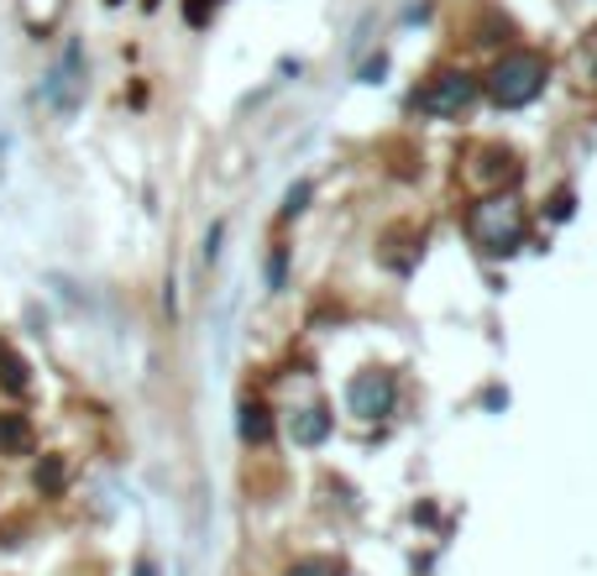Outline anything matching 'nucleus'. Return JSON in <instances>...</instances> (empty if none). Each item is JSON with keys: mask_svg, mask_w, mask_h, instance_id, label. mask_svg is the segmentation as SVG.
<instances>
[{"mask_svg": "<svg viewBox=\"0 0 597 576\" xmlns=\"http://www.w3.org/2000/svg\"><path fill=\"white\" fill-rule=\"evenodd\" d=\"M545 90V63L535 59V53H509V59L498 63L493 74H488V95L498 100V105H530V100Z\"/></svg>", "mask_w": 597, "mask_h": 576, "instance_id": "1", "label": "nucleus"}, {"mask_svg": "<svg viewBox=\"0 0 597 576\" xmlns=\"http://www.w3.org/2000/svg\"><path fill=\"white\" fill-rule=\"evenodd\" d=\"M472 231H478L482 247L514 252L519 241H524V210H519L514 199H488V205H478V216H472Z\"/></svg>", "mask_w": 597, "mask_h": 576, "instance_id": "2", "label": "nucleus"}, {"mask_svg": "<svg viewBox=\"0 0 597 576\" xmlns=\"http://www.w3.org/2000/svg\"><path fill=\"white\" fill-rule=\"evenodd\" d=\"M472 95H478V80H467V74H440V80L419 95V105L436 111V116H457V111L472 105Z\"/></svg>", "mask_w": 597, "mask_h": 576, "instance_id": "3", "label": "nucleus"}, {"mask_svg": "<svg viewBox=\"0 0 597 576\" xmlns=\"http://www.w3.org/2000/svg\"><path fill=\"white\" fill-rule=\"evenodd\" d=\"M346 398H352V409H357V415L383 419L388 409H394V378H388V373H362Z\"/></svg>", "mask_w": 597, "mask_h": 576, "instance_id": "4", "label": "nucleus"}, {"mask_svg": "<svg viewBox=\"0 0 597 576\" xmlns=\"http://www.w3.org/2000/svg\"><path fill=\"white\" fill-rule=\"evenodd\" d=\"M53 100H59L63 111L80 105V48H69V59L59 63V74H53Z\"/></svg>", "mask_w": 597, "mask_h": 576, "instance_id": "5", "label": "nucleus"}, {"mask_svg": "<svg viewBox=\"0 0 597 576\" xmlns=\"http://www.w3.org/2000/svg\"><path fill=\"white\" fill-rule=\"evenodd\" d=\"M27 446H32V430H27V419H21V415H0V451L21 457Z\"/></svg>", "mask_w": 597, "mask_h": 576, "instance_id": "6", "label": "nucleus"}, {"mask_svg": "<svg viewBox=\"0 0 597 576\" xmlns=\"http://www.w3.org/2000/svg\"><path fill=\"white\" fill-rule=\"evenodd\" d=\"M268 430H273V425H268V409H262V404H247V409H241V436L268 440Z\"/></svg>", "mask_w": 597, "mask_h": 576, "instance_id": "7", "label": "nucleus"}, {"mask_svg": "<svg viewBox=\"0 0 597 576\" xmlns=\"http://www.w3.org/2000/svg\"><path fill=\"white\" fill-rule=\"evenodd\" d=\"M325 430H331V419H325V409H304V419L294 425V436L310 446V440H325Z\"/></svg>", "mask_w": 597, "mask_h": 576, "instance_id": "8", "label": "nucleus"}, {"mask_svg": "<svg viewBox=\"0 0 597 576\" xmlns=\"http://www.w3.org/2000/svg\"><path fill=\"white\" fill-rule=\"evenodd\" d=\"M509 174H514V168H509V153H488V158H478V179L482 184H493V179H509Z\"/></svg>", "mask_w": 597, "mask_h": 576, "instance_id": "9", "label": "nucleus"}, {"mask_svg": "<svg viewBox=\"0 0 597 576\" xmlns=\"http://www.w3.org/2000/svg\"><path fill=\"white\" fill-rule=\"evenodd\" d=\"M38 488H42V493H59V488H63V467H59V461H42V467H38Z\"/></svg>", "mask_w": 597, "mask_h": 576, "instance_id": "10", "label": "nucleus"}, {"mask_svg": "<svg viewBox=\"0 0 597 576\" xmlns=\"http://www.w3.org/2000/svg\"><path fill=\"white\" fill-rule=\"evenodd\" d=\"M220 0H184V17L195 21V27H205V21H210V11H216Z\"/></svg>", "mask_w": 597, "mask_h": 576, "instance_id": "11", "label": "nucleus"}, {"mask_svg": "<svg viewBox=\"0 0 597 576\" xmlns=\"http://www.w3.org/2000/svg\"><path fill=\"white\" fill-rule=\"evenodd\" d=\"M304 205H310V184H294V189H289V205H283V216H298Z\"/></svg>", "mask_w": 597, "mask_h": 576, "instance_id": "12", "label": "nucleus"}, {"mask_svg": "<svg viewBox=\"0 0 597 576\" xmlns=\"http://www.w3.org/2000/svg\"><path fill=\"white\" fill-rule=\"evenodd\" d=\"M283 273H289V262H283V252H279V258L268 262V283H273V289H279V283H283Z\"/></svg>", "mask_w": 597, "mask_h": 576, "instance_id": "13", "label": "nucleus"}]
</instances>
